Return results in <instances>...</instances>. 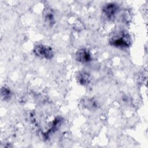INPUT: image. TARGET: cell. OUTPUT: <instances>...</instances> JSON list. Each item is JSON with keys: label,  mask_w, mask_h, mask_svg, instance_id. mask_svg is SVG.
Segmentation results:
<instances>
[{"label": "cell", "mask_w": 148, "mask_h": 148, "mask_svg": "<svg viewBox=\"0 0 148 148\" xmlns=\"http://www.w3.org/2000/svg\"><path fill=\"white\" fill-rule=\"evenodd\" d=\"M130 36L124 31H119L110 38V45L117 47H128L130 45Z\"/></svg>", "instance_id": "1"}, {"label": "cell", "mask_w": 148, "mask_h": 148, "mask_svg": "<svg viewBox=\"0 0 148 148\" xmlns=\"http://www.w3.org/2000/svg\"><path fill=\"white\" fill-rule=\"evenodd\" d=\"M34 52L38 57L46 59H50L54 55L51 47L42 45H39L35 46L34 49Z\"/></svg>", "instance_id": "2"}, {"label": "cell", "mask_w": 148, "mask_h": 148, "mask_svg": "<svg viewBox=\"0 0 148 148\" xmlns=\"http://www.w3.org/2000/svg\"><path fill=\"white\" fill-rule=\"evenodd\" d=\"M76 60L82 63L88 62L91 59L89 51L85 49L79 50L76 54Z\"/></svg>", "instance_id": "3"}, {"label": "cell", "mask_w": 148, "mask_h": 148, "mask_svg": "<svg viewBox=\"0 0 148 148\" xmlns=\"http://www.w3.org/2000/svg\"><path fill=\"white\" fill-rule=\"evenodd\" d=\"M117 10V6L116 4L109 3L106 5L103 9V12L104 14L108 18H112Z\"/></svg>", "instance_id": "4"}, {"label": "cell", "mask_w": 148, "mask_h": 148, "mask_svg": "<svg viewBox=\"0 0 148 148\" xmlns=\"http://www.w3.org/2000/svg\"><path fill=\"white\" fill-rule=\"evenodd\" d=\"M78 80L80 84L83 85H86L90 82V77L89 75L87 73L83 72L79 74Z\"/></svg>", "instance_id": "5"}, {"label": "cell", "mask_w": 148, "mask_h": 148, "mask_svg": "<svg viewBox=\"0 0 148 148\" xmlns=\"http://www.w3.org/2000/svg\"><path fill=\"white\" fill-rule=\"evenodd\" d=\"M1 95H2V97L5 100H7L8 99L10 98V97H11V92L10 90H9L6 87H3L1 90Z\"/></svg>", "instance_id": "6"}, {"label": "cell", "mask_w": 148, "mask_h": 148, "mask_svg": "<svg viewBox=\"0 0 148 148\" xmlns=\"http://www.w3.org/2000/svg\"><path fill=\"white\" fill-rule=\"evenodd\" d=\"M45 20L47 22H48L50 24L53 23L54 22V18H53V15L51 13V12H47L45 14Z\"/></svg>", "instance_id": "7"}]
</instances>
